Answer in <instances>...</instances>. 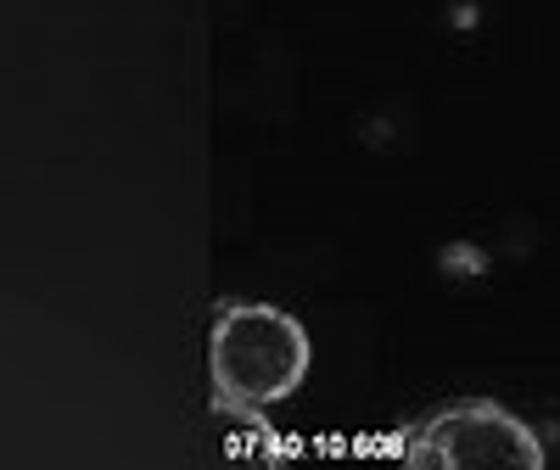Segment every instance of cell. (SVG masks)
Returning a JSON list of instances; mask_svg holds the SVG:
<instances>
[{"label": "cell", "instance_id": "obj_2", "mask_svg": "<svg viewBox=\"0 0 560 470\" xmlns=\"http://www.w3.org/2000/svg\"><path fill=\"white\" fill-rule=\"evenodd\" d=\"M398 459L415 470H544V443L522 414L493 398H459L404 426Z\"/></svg>", "mask_w": 560, "mask_h": 470}, {"label": "cell", "instance_id": "obj_1", "mask_svg": "<svg viewBox=\"0 0 560 470\" xmlns=\"http://www.w3.org/2000/svg\"><path fill=\"white\" fill-rule=\"evenodd\" d=\"M314 364L303 319L275 303H224L208 331V381L213 403L236 420H258L287 403Z\"/></svg>", "mask_w": 560, "mask_h": 470}]
</instances>
